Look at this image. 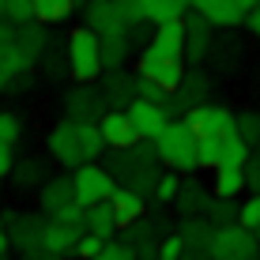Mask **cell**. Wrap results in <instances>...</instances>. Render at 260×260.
Segmentation results:
<instances>
[{
    "mask_svg": "<svg viewBox=\"0 0 260 260\" xmlns=\"http://www.w3.org/2000/svg\"><path fill=\"white\" fill-rule=\"evenodd\" d=\"M106 170L113 174L117 185L147 196L151 189H155L158 174H162L166 166H162V158H158V151H155V140H136L132 147H124V151H110V166H106Z\"/></svg>",
    "mask_w": 260,
    "mask_h": 260,
    "instance_id": "6da1fadb",
    "label": "cell"
},
{
    "mask_svg": "<svg viewBox=\"0 0 260 260\" xmlns=\"http://www.w3.org/2000/svg\"><path fill=\"white\" fill-rule=\"evenodd\" d=\"M64 53H68V76L76 83H98V76L106 72L102 64V38L91 26H76L64 38Z\"/></svg>",
    "mask_w": 260,
    "mask_h": 260,
    "instance_id": "7a4b0ae2",
    "label": "cell"
},
{
    "mask_svg": "<svg viewBox=\"0 0 260 260\" xmlns=\"http://www.w3.org/2000/svg\"><path fill=\"white\" fill-rule=\"evenodd\" d=\"M155 151L162 158L166 170H177V174H196V132L185 121H166V128L155 136Z\"/></svg>",
    "mask_w": 260,
    "mask_h": 260,
    "instance_id": "3957f363",
    "label": "cell"
},
{
    "mask_svg": "<svg viewBox=\"0 0 260 260\" xmlns=\"http://www.w3.org/2000/svg\"><path fill=\"white\" fill-rule=\"evenodd\" d=\"M211 260H260V241L253 230L238 226H215V238H211Z\"/></svg>",
    "mask_w": 260,
    "mask_h": 260,
    "instance_id": "277c9868",
    "label": "cell"
},
{
    "mask_svg": "<svg viewBox=\"0 0 260 260\" xmlns=\"http://www.w3.org/2000/svg\"><path fill=\"white\" fill-rule=\"evenodd\" d=\"M113 174L106 166H98V162H79L76 170H72V189H76V204L79 208H91V204L98 200H110V192H113Z\"/></svg>",
    "mask_w": 260,
    "mask_h": 260,
    "instance_id": "5b68a950",
    "label": "cell"
},
{
    "mask_svg": "<svg viewBox=\"0 0 260 260\" xmlns=\"http://www.w3.org/2000/svg\"><path fill=\"white\" fill-rule=\"evenodd\" d=\"M0 219L8 222V241H12V249H19V253H34V249H42V230H46V219L49 215H34V211H8L0 215Z\"/></svg>",
    "mask_w": 260,
    "mask_h": 260,
    "instance_id": "8992f818",
    "label": "cell"
},
{
    "mask_svg": "<svg viewBox=\"0 0 260 260\" xmlns=\"http://www.w3.org/2000/svg\"><path fill=\"white\" fill-rule=\"evenodd\" d=\"M64 117L68 121H98L110 106H106V98H102V91H98V83H76V87H68L64 91Z\"/></svg>",
    "mask_w": 260,
    "mask_h": 260,
    "instance_id": "52a82bcc",
    "label": "cell"
},
{
    "mask_svg": "<svg viewBox=\"0 0 260 260\" xmlns=\"http://www.w3.org/2000/svg\"><path fill=\"white\" fill-rule=\"evenodd\" d=\"M185 68L189 64H185L181 57H162V53H151V49H140V60H136L140 76L151 79V83H158V87H166V91H177Z\"/></svg>",
    "mask_w": 260,
    "mask_h": 260,
    "instance_id": "ba28073f",
    "label": "cell"
},
{
    "mask_svg": "<svg viewBox=\"0 0 260 260\" xmlns=\"http://www.w3.org/2000/svg\"><path fill=\"white\" fill-rule=\"evenodd\" d=\"M196 136H226L234 132V113L226 106H215V102H200V106H189L181 117Z\"/></svg>",
    "mask_w": 260,
    "mask_h": 260,
    "instance_id": "9c48e42d",
    "label": "cell"
},
{
    "mask_svg": "<svg viewBox=\"0 0 260 260\" xmlns=\"http://www.w3.org/2000/svg\"><path fill=\"white\" fill-rule=\"evenodd\" d=\"M46 147H49V155H53V162H60L64 170H76L79 162H87L83 158V147H79V132H76V121H57L49 128V136H46Z\"/></svg>",
    "mask_w": 260,
    "mask_h": 260,
    "instance_id": "30bf717a",
    "label": "cell"
},
{
    "mask_svg": "<svg viewBox=\"0 0 260 260\" xmlns=\"http://www.w3.org/2000/svg\"><path fill=\"white\" fill-rule=\"evenodd\" d=\"M211 23L204 19L200 12H185V64L189 68H200L204 60L211 57Z\"/></svg>",
    "mask_w": 260,
    "mask_h": 260,
    "instance_id": "8fae6325",
    "label": "cell"
},
{
    "mask_svg": "<svg viewBox=\"0 0 260 260\" xmlns=\"http://www.w3.org/2000/svg\"><path fill=\"white\" fill-rule=\"evenodd\" d=\"M124 113H128L132 128L140 132V140H155L158 132L166 128V121H170L166 106H158V102H147V98H132V102L124 106Z\"/></svg>",
    "mask_w": 260,
    "mask_h": 260,
    "instance_id": "7c38bea8",
    "label": "cell"
},
{
    "mask_svg": "<svg viewBox=\"0 0 260 260\" xmlns=\"http://www.w3.org/2000/svg\"><path fill=\"white\" fill-rule=\"evenodd\" d=\"M102 83H98V91H102L106 106H113V110H124V106L136 98V72H124V68H106Z\"/></svg>",
    "mask_w": 260,
    "mask_h": 260,
    "instance_id": "4fadbf2b",
    "label": "cell"
},
{
    "mask_svg": "<svg viewBox=\"0 0 260 260\" xmlns=\"http://www.w3.org/2000/svg\"><path fill=\"white\" fill-rule=\"evenodd\" d=\"M143 49L185 60V15L166 19V23H155V30H151V38H147V46H143Z\"/></svg>",
    "mask_w": 260,
    "mask_h": 260,
    "instance_id": "5bb4252c",
    "label": "cell"
},
{
    "mask_svg": "<svg viewBox=\"0 0 260 260\" xmlns=\"http://www.w3.org/2000/svg\"><path fill=\"white\" fill-rule=\"evenodd\" d=\"M87 26L94 34H117V30H132L128 15L121 12L117 0H91L87 4Z\"/></svg>",
    "mask_w": 260,
    "mask_h": 260,
    "instance_id": "9a60e30c",
    "label": "cell"
},
{
    "mask_svg": "<svg viewBox=\"0 0 260 260\" xmlns=\"http://www.w3.org/2000/svg\"><path fill=\"white\" fill-rule=\"evenodd\" d=\"M98 128H102L106 147H110V151H124V147H132V143L140 140V132L132 128L128 113H124V110H113V106L98 117Z\"/></svg>",
    "mask_w": 260,
    "mask_h": 260,
    "instance_id": "2e32d148",
    "label": "cell"
},
{
    "mask_svg": "<svg viewBox=\"0 0 260 260\" xmlns=\"http://www.w3.org/2000/svg\"><path fill=\"white\" fill-rule=\"evenodd\" d=\"M76 204V189H72V170L68 174H57V177H46L38 185V208L42 215H57L60 208Z\"/></svg>",
    "mask_w": 260,
    "mask_h": 260,
    "instance_id": "e0dca14e",
    "label": "cell"
},
{
    "mask_svg": "<svg viewBox=\"0 0 260 260\" xmlns=\"http://www.w3.org/2000/svg\"><path fill=\"white\" fill-rule=\"evenodd\" d=\"M208 204H211V189H204L200 177L181 174V185H177V196H174L170 208H177V215L185 219V215H204V211H208Z\"/></svg>",
    "mask_w": 260,
    "mask_h": 260,
    "instance_id": "ac0fdd59",
    "label": "cell"
},
{
    "mask_svg": "<svg viewBox=\"0 0 260 260\" xmlns=\"http://www.w3.org/2000/svg\"><path fill=\"white\" fill-rule=\"evenodd\" d=\"M208 91H211L208 76H204L200 68H185L181 83H177V91H174V102H170V117H174V110H189V106H200L204 98H208Z\"/></svg>",
    "mask_w": 260,
    "mask_h": 260,
    "instance_id": "d6986e66",
    "label": "cell"
},
{
    "mask_svg": "<svg viewBox=\"0 0 260 260\" xmlns=\"http://www.w3.org/2000/svg\"><path fill=\"white\" fill-rule=\"evenodd\" d=\"M192 12H200L211 26H222V30H234L245 23V12L238 8V0H192Z\"/></svg>",
    "mask_w": 260,
    "mask_h": 260,
    "instance_id": "ffe728a7",
    "label": "cell"
},
{
    "mask_svg": "<svg viewBox=\"0 0 260 260\" xmlns=\"http://www.w3.org/2000/svg\"><path fill=\"white\" fill-rule=\"evenodd\" d=\"M110 208H113V222H117V230H124L128 222L143 219V211H147V196L124 189V185H113V192H110Z\"/></svg>",
    "mask_w": 260,
    "mask_h": 260,
    "instance_id": "44dd1931",
    "label": "cell"
},
{
    "mask_svg": "<svg viewBox=\"0 0 260 260\" xmlns=\"http://www.w3.org/2000/svg\"><path fill=\"white\" fill-rule=\"evenodd\" d=\"M15 46H19V53L26 57V64L34 68V64H38V57H42V53H46V46H49V26L38 23V19L15 26Z\"/></svg>",
    "mask_w": 260,
    "mask_h": 260,
    "instance_id": "7402d4cb",
    "label": "cell"
},
{
    "mask_svg": "<svg viewBox=\"0 0 260 260\" xmlns=\"http://www.w3.org/2000/svg\"><path fill=\"white\" fill-rule=\"evenodd\" d=\"M79 234H83V226H76V222H64V219H46V230H42V249L68 256Z\"/></svg>",
    "mask_w": 260,
    "mask_h": 260,
    "instance_id": "603a6c76",
    "label": "cell"
},
{
    "mask_svg": "<svg viewBox=\"0 0 260 260\" xmlns=\"http://www.w3.org/2000/svg\"><path fill=\"white\" fill-rule=\"evenodd\" d=\"M177 234H181L185 249H204V253L211 256V238H215V226L204 215H185L181 222H177Z\"/></svg>",
    "mask_w": 260,
    "mask_h": 260,
    "instance_id": "cb8c5ba5",
    "label": "cell"
},
{
    "mask_svg": "<svg viewBox=\"0 0 260 260\" xmlns=\"http://www.w3.org/2000/svg\"><path fill=\"white\" fill-rule=\"evenodd\" d=\"M140 8V19H147L151 26L155 23H166V19H177L192 8V0H136Z\"/></svg>",
    "mask_w": 260,
    "mask_h": 260,
    "instance_id": "d4e9b609",
    "label": "cell"
},
{
    "mask_svg": "<svg viewBox=\"0 0 260 260\" xmlns=\"http://www.w3.org/2000/svg\"><path fill=\"white\" fill-rule=\"evenodd\" d=\"M102 38V64L106 68H124L132 57V34L128 30H117V34H98Z\"/></svg>",
    "mask_w": 260,
    "mask_h": 260,
    "instance_id": "484cf974",
    "label": "cell"
},
{
    "mask_svg": "<svg viewBox=\"0 0 260 260\" xmlns=\"http://www.w3.org/2000/svg\"><path fill=\"white\" fill-rule=\"evenodd\" d=\"M83 226L91 230V234L106 238V241L117 234V222H113V208H110V200H98V204H91V208H83Z\"/></svg>",
    "mask_w": 260,
    "mask_h": 260,
    "instance_id": "4316f807",
    "label": "cell"
},
{
    "mask_svg": "<svg viewBox=\"0 0 260 260\" xmlns=\"http://www.w3.org/2000/svg\"><path fill=\"white\" fill-rule=\"evenodd\" d=\"M26 68L30 64H26V57L19 53V46L15 42H0V91H8V83L15 76H23Z\"/></svg>",
    "mask_w": 260,
    "mask_h": 260,
    "instance_id": "83f0119b",
    "label": "cell"
},
{
    "mask_svg": "<svg viewBox=\"0 0 260 260\" xmlns=\"http://www.w3.org/2000/svg\"><path fill=\"white\" fill-rule=\"evenodd\" d=\"M245 192V174L241 166H215V181H211V196H241Z\"/></svg>",
    "mask_w": 260,
    "mask_h": 260,
    "instance_id": "f1b7e54d",
    "label": "cell"
},
{
    "mask_svg": "<svg viewBox=\"0 0 260 260\" xmlns=\"http://www.w3.org/2000/svg\"><path fill=\"white\" fill-rule=\"evenodd\" d=\"M76 4L79 0H34V19L46 23V26H57L76 12Z\"/></svg>",
    "mask_w": 260,
    "mask_h": 260,
    "instance_id": "f546056e",
    "label": "cell"
},
{
    "mask_svg": "<svg viewBox=\"0 0 260 260\" xmlns=\"http://www.w3.org/2000/svg\"><path fill=\"white\" fill-rule=\"evenodd\" d=\"M76 132H79V147H83V158H87V162H94L102 151H110V147H106L102 128H98V121H79Z\"/></svg>",
    "mask_w": 260,
    "mask_h": 260,
    "instance_id": "4dcf8cb0",
    "label": "cell"
},
{
    "mask_svg": "<svg viewBox=\"0 0 260 260\" xmlns=\"http://www.w3.org/2000/svg\"><path fill=\"white\" fill-rule=\"evenodd\" d=\"M238 200L241 196H211L204 219H208L211 226H230V222H238Z\"/></svg>",
    "mask_w": 260,
    "mask_h": 260,
    "instance_id": "1f68e13d",
    "label": "cell"
},
{
    "mask_svg": "<svg viewBox=\"0 0 260 260\" xmlns=\"http://www.w3.org/2000/svg\"><path fill=\"white\" fill-rule=\"evenodd\" d=\"M12 177H15V185H26V189H34V185L46 181V162H42V158H15Z\"/></svg>",
    "mask_w": 260,
    "mask_h": 260,
    "instance_id": "d6a6232c",
    "label": "cell"
},
{
    "mask_svg": "<svg viewBox=\"0 0 260 260\" xmlns=\"http://www.w3.org/2000/svg\"><path fill=\"white\" fill-rule=\"evenodd\" d=\"M196 166L200 170L222 166V136H196Z\"/></svg>",
    "mask_w": 260,
    "mask_h": 260,
    "instance_id": "836d02e7",
    "label": "cell"
},
{
    "mask_svg": "<svg viewBox=\"0 0 260 260\" xmlns=\"http://www.w3.org/2000/svg\"><path fill=\"white\" fill-rule=\"evenodd\" d=\"M177 185H181V174H177V170H162V174H158V181H155V189H151V196H155L162 208H170V204H174V196H177Z\"/></svg>",
    "mask_w": 260,
    "mask_h": 260,
    "instance_id": "e575fe53",
    "label": "cell"
},
{
    "mask_svg": "<svg viewBox=\"0 0 260 260\" xmlns=\"http://www.w3.org/2000/svg\"><path fill=\"white\" fill-rule=\"evenodd\" d=\"M38 64L46 68V76H49V79H60V76L68 72V53H64V46L57 49V46L49 42V46H46V53L38 57Z\"/></svg>",
    "mask_w": 260,
    "mask_h": 260,
    "instance_id": "d590c367",
    "label": "cell"
},
{
    "mask_svg": "<svg viewBox=\"0 0 260 260\" xmlns=\"http://www.w3.org/2000/svg\"><path fill=\"white\" fill-rule=\"evenodd\" d=\"M249 151H253V147H249L238 132H226V136H222V162H226V166H241L249 158Z\"/></svg>",
    "mask_w": 260,
    "mask_h": 260,
    "instance_id": "8d00e7d4",
    "label": "cell"
},
{
    "mask_svg": "<svg viewBox=\"0 0 260 260\" xmlns=\"http://www.w3.org/2000/svg\"><path fill=\"white\" fill-rule=\"evenodd\" d=\"M136 98H147V102H158V106H166V113H170V102H174V91H166V87L151 83V79H143L140 72H136Z\"/></svg>",
    "mask_w": 260,
    "mask_h": 260,
    "instance_id": "74e56055",
    "label": "cell"
},
{
    "mask_svg": "<svg viewBox=\"0 0 260 260\" xmlns=\"http://www.w3.org/2000/svg\"><path fill=\"white\" fill-rule=\"evenodd\" d=\"M234 132L249 147H256L260 143V113H234Z\"/></svg>",
    "mask_w": 260,
    "mask_h": 260,
    "instance_id": "f35d334b",
    "label": "cell"
},
{
    "mask_svg": "<svg viewBox=\"0 0 260 260\" xmlns=\"http://www.w3.org/2000/svg\"><path fill=\"white\" fill-rule=\"evenodd\" d=\"M91 260H136V249H132L124 238H110Z\"/></svg>",
    "mask_w": 260,
    "mask_h": 260,
    "instance_id": "ab89813d",
    "label": "cell"
},
{
    "mask_svg": "<svg viewBox=\"0 0 260 260\" xmlns=\"http://www.w3.org/2000/svg\"><path fill=\"white\" fill-rule=\"evenodd\" d=\"M238 226L245 230H256L260 226V196H245V200H238Z\"/></svg>",
    "mask_w": 260,
    "mask_h": 260,
    "instance_id": "60d3db41",
    "label": "cell"
},
{
    "mask_svg": "<svg viewBox=\"0 0 260 260\" xmlns=\"http://www.w3.org/2000/svg\"><path fill=\"white\" fill-rule=\"evenodd\" d=\"M0 140H4V143H12V147L23 140V117H19V113L0 110Z\"/></svg>",
    "mask_w": 260,
    "mask_h": 260,
    "instance_id": "b9f144b4",
    "label": "cell"
},
{
    "mask_svg": "<svg viewBox=\"0 0 260 260\" xmlns=\"http://www.w3.org/2000/svg\"><path fill=\"white\" fill-rule=\"evenodd\" d=\"M4 19L12 26H23L34 19V0H4Z\"/></svg>",
    "mask_w": 260,
    "mask_h": 260,
    "instance_id": "7bdbcfd3",
    "label": "cell"
},
{
    "mask_svg": "<svg viewBox=\"0 0 260 260\" xmlns=\"http://www.w3.org/2000/svg\"><path fill=\"white\" fill-rule=\"evenodd\" d=\"M102 245H106V238H98V234H91V230H83V234L76 238V245H72V253H68V256H76V260H91Z\"/></svg>",
    "mask_w": 260,
    "mask_h": 260,
    "instance_id": "ee69618b",
    "label": "cell"
},
{
    "mask_svg": "<svg viewBox=\"0 0 260 260\" xmlns=\"http://www.w3.org/2000/svg\"><path fill=\"white\" fill-rule=\"evenodd\" d=\"M181 253H185V241H181V234H177V230H170V234L158 238V253H155V256H162V260H177Z\"/></svg>",
    "mask_w": 260,
    "mask_h": 260,
    "instance_id": "f6af8a7d",
    "label": "cell"
},
{
    "mask_svg": "<svg viewBox=\"0 0 260 260\" xmlns=\"http://www.w3.org/2000/svg\"><path fill=\"white\" fill-rule=\"evenodd\" d=\"M241 174H245V192H260V151H249Z\"/></svg>",
    "mask_w": 260,
    "mask_h": 260,
    "instance_id": "bcb514c9",
    "label": "cell"
},
{
    "mask_svg": "<svg viewBox=\"0 0 260 260\" xmlns=\"http://www.w3.org/2000/svg\"><path fill=\"white\" fill-rule=\"evenodd\" d=\"M12 166H15V151H12V143L0 140V181L12 177Z\"/></svg>",
    "mask_w": 260,
    "mask_h": 260,
    "instance_id": "7dc6e473",
    "label": "cell"
},
{
    "mask_svg": "<svg viewBox=\"0 0 260 260\" xmlns=\"http://www.w3.org/2000/svg\"><path fill=\"white\" fill-rule=\"evenodd\" d=\"M245 26H249V34H253V38H260V4L253 8V12H245Z\"/></svg>",
    "mask_w": 260,
    "mask_h": 260,
    "instance_id": "c3c4849f",
    "label": "cell"
},
{
    "mask_svg": "<svg viewBox=\"0 0 260 260\" xmlns=\"http://www.w3.org/2000/svg\"><path fill=\"white\" fill-rule=\"evenodd\" d=\"M26 260H64L60 253H49V249H34V253H26Z\"/></svg>",
    "mask_w": 260,
    "mask_h": 260,
    "instance_id": "681fc988",
    "label": "cell"
},
{
    "mask_svg": "<svg viewBox=\"0 0 260 260\" xmlns=\"http://www.w3.org/2000/svg\"><path fill=\"white\" fill-rule=\"evenodd\" d=\"M0 42H15V26L4 19V15H0Z\"/></svg>",
    "mask_w": 260,
    "mask_h": 260,
    "instance_id": "f907efd6",
    "label": "cell"
},
{
    "mask_svg": "<svg viewBox=\"0 0 260 260\" xmlns=\"http://www.w3.org/2000/svg\"><path fill=\"white\" fill-rule=\"evenodd\" d=\"M12 253V241H8V230H4V222H0V256H8Z\"/></svg>",
    "mask_w": 260,
    "mask_h": 260,
    "instance_id": "816d5d0a",
    "label": "cell"
},
{
    "mask_svg": "<svg viewBox=\"0 0 260 260\" xmlns=\"http://www.w3.org/2000/svg\"><path fill=\"white\" fill-rule=\"evenodd\" d=\"M256 4H260V0H238V8H241V12H253Z\"/></svg>",
    "mask_w": 260,
    "mask_h": 260,
    "instance_id": "f5cc1de1",
    "label": "cell"
},
{
    "mask_svg": "<svg viewBox=\"0 0 260 260\" xmlns=\"http://www.w3.org/2000/svg\"><path fill=\"white\" fill-rule=\"evenodd\" d=\"M253 234H256V241H260V226H256V230H253Z\"/></svg>",
    "mask_w": 260,
    "mask_h": 260,
    "instance_id": "db71d44e",
    "label": "cell"
},
{
    "mask_svg": "<svg viewBox=\"0 0 260 260\" xmlns=\"http://www.w3.org/2000/svg\"><path fill=\"white\" fill-rule=\"evenodd\" d=\"M0 15H4V0H0Z\"/></svg>",
    "mask_w": 260,
    "mask_h": 260,
    "instance_id": "11a10c76",
    "label": "cell"
},
{
    "mask_svg": "<svg viewBox=\"0 0 260 260\" xmlns=\"http://www.w3.org/2000/svg\"><path fill=\"white\" fill-rule=\"evenodd\" d=\"M155 260H162V256H155Z\"/></svg>",
    "mask_w": 260,
    "mask_h": 260,
    "instance_id": "9f6ffc18",
    "label": "cell"
},
{
    "mask_svg": "<svg viewBox=\"0 0 260 260\" xmlns=\"http://www.w3.org/2000/svg\"><path fill=\"white\" fill-rule=\"evenodd\" d=\"M0 222H4V219H0Z\"/></svg>",
    "mask_w": 260,
    "mask_h": 260,
    "instance_id": "6f0895ef",
    "label": "cell"
},
{
    "mask_svg": "<svg viewBox=\"0 0 260 260\" xmlns=\"http://www.w3.org/2000/svg\"><path fill=\"white\" fill-rule=\"evenodd\" d=\"M0 260H4V256H0Z\"/></svg>",
    "mask_w": 260,
    "mask_h": 260,
    "instance_id": "680465c9",
    "label": "cell"
},
{
    "mask_svg": "<svg viewBox=\"0 0 260 260\" xmlns=\"http://www.w3.org/2000/svg\"><path fill=\"white\" fill-rule=\"evenodd\" d=\"M256 196H260V192H256Z\"/></svg>",
    "mask_w": 260,
    "mask_h": 260,
    "instance_id": "91938a15",
    "label": "cell"
}]
</instances>
